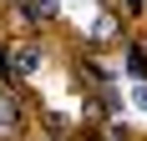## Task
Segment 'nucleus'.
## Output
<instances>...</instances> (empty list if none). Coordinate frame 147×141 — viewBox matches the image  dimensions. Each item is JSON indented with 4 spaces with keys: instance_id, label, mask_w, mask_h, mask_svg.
Returning <instances> with one entry per match:
<instances>
[{
    "instance_id": "obj_1",
    "label": "nucleus",
    "mask_w": 147,
    "mask_h": 141,
    "mask_svg": "<svg viewBox=\"0 0 147 141\" xmlns=\"http://www.w3.org/2000/svg\"><path fill=\"white\" fill-rule=\"evenodd\" d=\"M20 10H26V20H30V25H51V20L61 15V0H26Z\"/></svg>"
},
{
    "instance_id": "obj_2",
    "label": "nucleus",
    "mask_w": 147,
    "mask_h": 141,
    "mask_svg": "<svg viewBox=\"0 0 147 141\" xmlns=\"http://www.w3.org/2000/svg\"><path fill=\"white\" fill-rule=\"evenodd\" d=\"M10 56H15L10 66L20 70V76H36V70H41V51H36V45H15Z\"/></svg>"
},
{
    "instance_id": "obj_3",
    "label": "nucleus",
    "mask_w": 147,
    "mask_h": 141,
    "mask_svg": "<svg viewBox=\"0 0 147 141\" xmlns=\"http://www.w3.org/2000/svg\"><path fill=\"white\" fill-rule=\"evenodd\" d=\"M127 70H132L137 81H147V51H142V45H132V51H127Z\"/></svg>"
},
{
    "instance_id": "obj_4",
    "label": "nucleus",
    "mask_w": 147,
    "mask_h": 141,
    "mask_svg": "<svg viewBox=\"0 0 147 141\" xmlns=\"http://www.w3.org/2000/svg\"><path fill=\"white\" fill-rule=\"evenodd\" d=\"M5 70H10V51L0 45V76H5Z\"/></svg>"
},
{
    "instance_id": "obj_5",
    "label": "nucleus",
    "mask_w": 147,
    "mask_h": 141,
    "mask_svg": "<svg viewBox=\"0 0 147 141\" xmlns=\"http://www.w3.org/2000/svg\"><path fill=\"white\" fill-rule=\"evenodd\" d=\"M137 106H142V111H147V86H137Z\"/></svg>"
}]
</instances>
